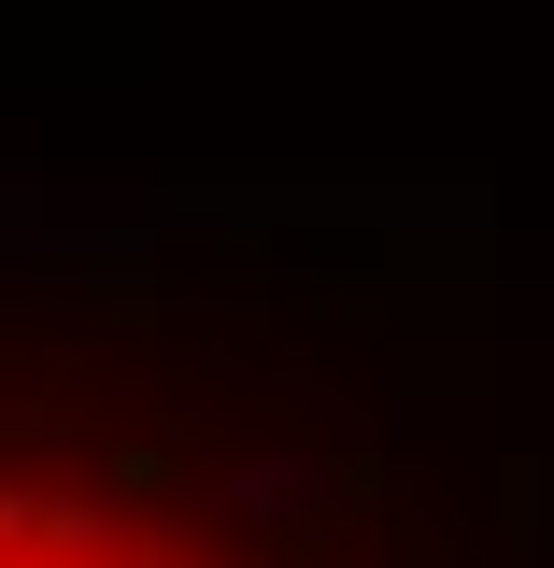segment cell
Returning <instances> with one entry per match:
<instances>
[{"mask_svg":"<svg viewBox=\"0 0 554 568\" xmlns=\"http://www.w3.org/2000/svg\"><path fill=\"white\" fill-rule=\"evenodd\" d=\"M0 568H228V555L171 540V526H157V511H129V497L14 484V469H0Z\"/></svg>","mask_w":554,"mask_h":568,"instance_id":"cell-1","label":"cell"}]
</instances>
